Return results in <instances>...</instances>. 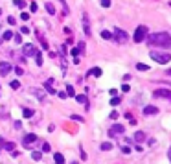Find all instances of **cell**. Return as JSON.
Masks as SVG:
<instances>
[{
    "label": "cell",
    "instance_id": "1",
    "mask_svg": "<svg viewBox=\"0 0 171 164\" xmlns=\"http://www.w3.org/2000/svg\"><path fill=\"white\" fill-rule=\"evenodd\" d=\"M147 43L151 46H158V48H171V35L166 32L160 33H151L147 35Z\"/></svg>",
    "mask_w": 171,
    "mask_h": 164
},
{
    "label": "cell",
    "instance_id": "2",
    "mask_svg": "<svg viewBox=\"0 0 171 164\" xmlns=\"http://www.w3.org/2000/svg\"><path fill=\"white\" fill-rule=\"evenodd\" d=\"M149 57H153V61H157L158 65H168L171 61L169 52H158V50H151Z\"/></svg>",
    "mask_w": 171,
    "mask_h": 164
},
{
    "label": "cell",
    "instance_id": "3",
    "mask_svg": "<svg viewBox=\"0 0 171 164\" xmlns=\"http://www.w3.org/2000/svg\"><path fill=\"white\" fill-rule=\"evenodd\" d=\"M127 39H129V35H127V32H125V30H122V28H116V30H114V41H116L118 44L127 43Z\"/></svg>",
    "mask_w": 171,
    "mask_h": 164
},
{
    "label": "cell",
    "instance_id": "4",
    "mask_svg": "<svg viewBox=\"0 0 171 164\" xmlns=\"http://www.w3.org/2000/svg\"><path fill=\"white\" fill-rule=\"evenodd\" d=\"M145 35H147V26H138L134 32V43H142Z\"/></svg>",
    "mask_w": 171,
    "mask_h": 164
},
{
    "label": "cell",
    "instance_id": "5",
    "mask_svg": "<svg viewBox=\"0 0 171 164\" xmlns=\"http://www.w3.org/2000/svg\"><path fill=\"white\" fill-rule=\"evenodd\" d=\"M153 96H157V98H166V100L171 102V91H169V89H157V91L153 92Z\"/></svg>",
    "mask_w": 171,
    "mask_h": 164
},
{
    "label": "cell",
    "instance_id": "6",
    "mask_svg": "<svg viewBox=\"0 0 171 164\" xmlns=\"http://www.w3.org/2000/svg\"><path fill=\"white\" fill-rule=\"evenodd\" d=\"M22 54H24V56H33V57H35L37 50H35V46H33L31 43H26V44L22 46Z\"/></svg>",
    "mask_w": 171,
    "mask_h": 164
},
{
    "label": "cell",
    "instance_id": "7",
    "mask_svg": "<svg viewBox=\"0 0 171 164\" xmlns=\"http://www.w3.org/2000/svg\"><path fill=\"white\" fill-rule=\"evenodd\" d=\"M83 30H85V35L90 37L92 35V30H90V22H88V15L83 13Z\"/></svg>",
    "mask_w": 171,
    "mask_h": 164
},
{
    "label": "cell",
    "instance_id": "8",
    "mask_svg": "<svg viewBox=\"0 0 171 164\" xmlns=\"http://www.w3.org/2000/svg\"><path fill=\"white\" fill-rule=\"evenodd\" d=\"M9 72H11V65L6 63V61H2V63H0V74L6 76V74H9Z\"/></svg>",
    "mask_w": 171,
    "mask_h": 164
},
{
    "label": "cell",
    "instance_id": "9",
    "mask_svg": "<svg viewBox=\"0 0 171 164\" xmlns=\"http://www.w3.org/2000/svg\"><path fill=\"white\" fill-rule=\"evenodd\" d=\"M35 140H37V135H33V133H29V135H26V137H24V140H22V144H24V146H29V144H33Z\"/></svg>",
    "mask_w": 171,
    "mask_h": 164
},
{
    "label": "cell",
    "instance_id": "10",
    "mask_svg": "<svg viewBox=\"0 0 171 164\" xmlns=\"http://www.w3.org/2000/svg\"><path fill=\"white\" fill-rule=\"evenodd\" d=\"M109 133H110V135H122V133H123V126H120V124H116V126H112V127H110L109 129Z\"/></svg>",
    "mask_w": 171,
    "mask_h": 164
},
{
    "label": "cell",
    "instance_id": "11",
    "mask_svg": "<svg viewBox=\"0 0 171 164\" xmlns=\"http://www.w3.org/2000/svg\"><path fill=\"white\" fill-rule=\"evenodd\" d=\"M157 113H158V109L155 107V105H147V107L144 109V114H145V116H151V114H157Z\"/></svg>",
    "mask_w": 171,
    "mask_h": 164
},
{
    "label": "cell",
    "instance_id": "12",
    "mask_svg": "<svg viewBox=\"0 0 171 164\" xmlns=\"http://www.w3.org/2000/svg\"><path fill=\"white\" fill-rule=\"evenodd\" d=\"M88 76H96V78H99V76H101V68H98V67L90 68V70H88Z\"/></svg>",
    "mask_w": 171,
    "mask_h": 164
},
{
    "label": "cell",
    "instance_id": "13",
    "mask_svg": "<svg viewBox=\"0 0 171 164\" xmlns=\"http://www.w3.org/2000/svg\"><path fill=\"white\" fill-rule=\"evenodd\" d=\"M134 140H136L138 144L142 142V140H145V135H144V131H136V133H134Z\"/></svg>",
    "mask_w": 171,
    "mask_h": 164
},
{
    "label": "cell",
    "instance_id": "14",
    "mask_svg": "<svg viewBox=\"0 0 171 164\" xmlns=\"http://www.w3.org/2000/svg\"><path fill=\"white\" fill-rule=\"evenodd\" d=\"M53 159H55V164H64V157L61 155V153H55Z\"/></svg>",
    "mask_w": 171,
    "mask_h": 164
},
{
    "label": "cell",
    "instance_id": "15",
    "mask_svg": "<svg viewBox=\"0 0 171 164\" xmlns=\"http://www.w3.org/2000/svg\"><path fill=\"white\" fill-rule=\"evenodd\" d=\"M101 37L105 39V41H110V39H112V33H110L109 30H103V32H101Z\"/></svg>",
    "mask_w": 171,
    "mask_h": 164
},
{
    "label": "cell",
    "instance_id": "16",
    "mask_svg": "<svg viewBox=\"0 0 171 164\" xmlns=\"http://www.w3.org/2000/svg\"><path fill=\"white\" fill-rule=\"evenodd\" d=\"M44 8H46V11H48L50 15H53V13H55V8H53V4H52V2H46V6H44Z\"/></svg>",
    "mask_w": 171,
    "mask_h": 164
},
{
    "label": "cell",
    "instance_id": "17",
    "mask_svg": "<svg viewBox=\"0 0 171 164\" xmlns=\"http://www.w3.org/2000/svg\"><path fill=\"white\" fill-rule=\"evenodd\" d=\"M41 157H42V151H31V159H33V161H41Z\"/></svg>",
    "mask_w": 171,
    "mask_h": 164
},
{
    "label": "cell",
    "instance_id": "18",
    "mask_svg": "<svg viewBox=\"0 0 171 164\" xmlns=\"http://www.w3.org/2000/svg\"><path fill=\"white\" fill-rule=\"evenodd\" d=\"M9 39H15V35L11 32H4V35H2V41H9Z\"/></svg>",
    "mask_w": 171,
    "mask_h": 164
},
{
    "label": "cell",
    "instance_id": "19",
    "mask_svg": "<svg viewBox=\"0 0 171 164\" xmlns=\"http://www.w3.org/2000/svg\"><path fill=\"white\" fill-rule=\"evenodd\" d=\"M4 150H6V151H15V144L13 142H6V146H4Z\"/></svg>",
    "mask_w": 171,
    "mask_h": 164
},
{
    "label": "cell",
    "instance_id": "20",
    "mask_svg": "<svg viewBox=\"0 0 171 164\" xmlns=\"http://www.w3.org/2000/svg\"><path fill=\"white\" fill-rule=\"evenodd\" d=\"M35 61H37L39 67L42 65V56H41V52H39V50H37V54H35Z\"/></svg>",
    "mask_w": 171,
    "mask_h": 164
},
{
    "label": "cell",
    "instance_id": "21",
    "mask_svg": "<svg viewBox=\"0 0 171 164\" xmlns=\"http://www.w3.org/2000/svg\"><path fill=\"white\" fill-rule=\"evenodd\" d=\"M101 150H103V151L112 150V144H110V142H103V144H101Z\"/></svg>",
    "mask_w": 171,
    "mask_h": 164
},
{
    "label": "cell",
    "instance_id": "22",
    "mask_svg": "<svg viewBox=\"0 0 171 164\" xmlns=\"http://www.w3.org/2000/svg\"><path fill=\"white\" fill-rule=\"evenodd\" d=\"M75 100H77L79 103H87V96H85V94H81V96H79V94H77V96H75Z\"/></svg>",
    "mask_w": 171,
    "mask_h": 164
},
{
    "label": "cell",
    "instance_id": "23",
    "mask_svg": "<svg viewBox=\"0 0 171 164\" xmlns=\"http://www.w3.org/2000/svg\"><path fill=\"white\" fill-rule=\"evenodd\" d=\"M22 114H24L26 118H31V116H33V111H31V109H24V111H22Z\"/></svg>",
    "mask_w": 171,
    "mask_h": 164
},
{
    "label": "cell",
    "instance_id": "24",
    "mask_svg": "<svg viewBox=\"0 0 171 164\" xmlns=\"http://www.w3.org/2000/svg\"><path fill=\"white\" fill-rule=\"evenodd\" d=\"M66 94H68V96H75V91H74V87H72V85H68V87H66Z\"/></svg>",
    "mask_w": 171,
    "mask_h": 164
},
{
    "label": "cell",
    "instance_id": "25",
    "mask_svg": "<svg viewBox=\"0 0 171 164\" xmlns=\"http://www.w3.org/2000/svg\"><path fill=\"white\" fill-rule=\"evenodd\" d=\"M15 6L17 8H26V2H24V0H15Z\"/></svg>",
    "mask_w": 171,
    "mask_h": 164
},
{
    "label": "cell",
    "instance_id": "26",
    "mask_svg": "<svg viewBox=\"0 0 171 164\" xmlns=\"http://www.w3.org/2000/svg\"><path fill=\"white\" fill-rule=\"evenodd\" d=\"M136 68H138V70H149V67H147V65H144V63H138Z\"/></svg>",
    "mask_w": 171,
    "mask_h": 164
},
{
    "label": "cell",
    "instance_id": "27",
    "mask_svg": "<svg viewBox=\"0 0 171 164\" xmlns=\"http://www.w3.org/2000/svg\"><path fill=\"white\" fill-rule=\"evenodd\" d=\"M120 102H122V100H120V98H116V96H114L112 100H110V105H112V107H116V105H118Z\"/></svg>",
    "mask_w": 171,
    "mask_h": 164
},
{
    "label": "cell",
    "instance_id": "28",
    "mask_svg": "<svg viewBox=\"0 0 171 164\" xmlns=\"http://www.w3.org/2000/svg\"><path fill=\"white\" fill-rule=\"evenodd\" d=\"M35 96H37L39 100H44V92L42 91H35Z\"/></svg>",
    "mask_w": 171,
    "mask_h": 164
},
{
    "label": "cell",
    "instance_id": "29",
    "mask_svg": "<svg viewBox=\"0 0 171 164\" xmlns=\"http://www.w3.org/2000/svg\"><path fill=\"white\" fill-rule=\"evenodd\" d=\"M11 89H13V91H17V89H21V83H18V81H11Z\"/></svg>",
    "mask_w": 171,
    "mask_h": 164
},
{
    "label": "cell",
    "instance_id": "30",
    "mask_svg": "<svg viewBox=\"0 0 171 164\" xmlns=\"http://www.w3.org/2000/svg\"><path fill=\"white\" fill-rule=\"evenodd\" d=\"M118 116H120V114H118L116 111H112V113H110V114H109V118H110V120H116V118H118Z\"/></svg>",
    "mask_w": 171,
    "mask_h": 164
},
{
    "label": "cell",
    "instance_id": "31",
    "mask_svg": "<svg viewBox=\"0 0 171 164\" xmlns=\"http://www.w3.org/2000/svg\"><path fill=\"white\" fill-rule=\"evenodd\" d=\"M70 54H72L74 57H77L79 56V48H72V52H70Z\"/></svg>",
    "mask_w": 171,
    "mask_h": 164
},
{
    "label": "cell",
    "instance_id": "32",
    "mask_svg": "<svg viewBox=\"0 0 171 164\" xmlns=\"http://www.w3.org/2000/svg\"><path fill=\"white\" fill-rule=\"evenodd\" d=\"M50 151V144H42V153H48Z\"/></svg>",
    "mask_w": 171,
    "mask_h": 164
},
{
    "label": "cell",
    "instance_id": "33",
    "mask_svg": "<svg viewBox=\"0 0 171 164\" xmlns=\"http://www.w3.org/2000/svg\"><path fill=\"white\" fill-rule=\"evenodd\" d=\"M15 74H18V76H22V74H24V70H22L21 67H17V68H15Z\"/></svg>",
    "mask_w": 171,
    "mask_h": 164
},
{
    "label": "cell",
    "instance_id": "34",
    "mask_svg": "<svg viewBox=\"0 0 171 164\" xmlns=\"http://www.w3.org/2000/svg\"><path fill=\"white\" fill-rule=\"evenodd\" d=\"M101 6L103 8H109L110 6V0H101Z\"/></svg>",
    "mask_w": 171,
    "mask_h": 164
},
{
    "label": "cell",
    "instance_id": "35",
    "mask_svg": "<svg viewBox=\"0 0 171 164\" xmlns=\"http://www.w3.org/2000/svg\"><path fill=\"white\" fill-rule=\"evenodd\" d=\"M29 9H31V11L35 13V11H37V9H39V6H37V4H35V2H33V4H31V6H29Z\"/></svg>",
    "mask_w": 171,
    "mask_h": 164
},
{
    "label": "cell",
    "instance_id": "36",
    "mask_svg": "<svg viewBox=\"0 0 171 164\" xmlns=\"http://www.w3.org/2000/svg\"><path fill=\"white\" fill-rule=\"evenodd\" d=\"M57 96H59V98H61V100H66V96H68V94H66V92H59V94H57Z\"/></svg>",
    "mask_w": 171,
    "mask_h": 164
},
{
    "label": "cell",
    "instance_id": "37",
    "mask_svg": "<svg viewBox=\"0 0 171 164\" xmlns=\"http://www.w3.org/2000/svg\"><path fill=\"white\" fill-rule=\"evenodd\" d=\"M15 22H17V21H15V17H8V24H11V26H13Z\"/></svg>",
    "mask_w": 171,
    "mask_h": 164
},
{
    "label": "cell",
    "instance_id": "38",
    "mask_svg": "<svg viewBox=\"0 0 171 164\" xmlns=\"http://www.w3.org/2000/svg\"><path fill=\"white\" fill-rule=\"evenodd\" d=\"M21 32H22V33H29V28H28V26H22Z\"/></svg>",
    "mask_w": 171,
    "mask_h": 164
},
{
    "label": "cell",
    "instance_id": "39",
    "mask_svg": "<svg viewBox=\"0 0 171 164\" xmlns=\"http://www.w3.org/2000/svg\"><path fill=\"white\" fill-rule=\"evenodd\" d=\"M21 17H22V21H28L29 15H28V13H21Z\"/></svg>",
    "mask_w": 171,
    "mask_h": 164
},
{
    "label": "cell",
    "instance_id": "40",
    "mask_svg": "<svg viewBox=\"0 0 171 164\" xmlns=\"http://www.w3.org/2000/svg\"><path fill=\"white\" fill-rule=\"evenodd\" d=\"M122 153H123V155H127V153H131V150H129V148H122Z\"/></svg>",
    "mask_w": 171,
    "mask_h": 164
},
{
    "label": "cell",
    "instance_id": "41",
    "mask_svg": "<svg viewBox=\"0 0 171 164\" xmlns=\"http://www.w3.org/2000/svg\"><path fill=\"white\" fill-rule=\"evenodd\" d=\"M129 89H131L129 85H123V87H122V91H123V92H129Z\"/></svg>",
    "mask_w": 171,
    "mask_h": 164
},
{
    "label": "cell",
    "instance_id": "42",
    "mask_svg": "<svg viewBox=\"0 0 171 164\" xmlns=\"http://www.w3.org/2000/svg\"><path fill=\"white\" fill-rule=\"evenodd\" d=\"M4 146H6V144H4V140H2V138H0V148H4Z\"/></svg>",
    "mask_w": 171,
    "mask_h": 164
},
{
    "label": "cell",
    "instance_id": "43",
    "mask_svg": "<svg viewBox=\"0 0 171 164\" xmlns=\"http://www.w3.org/2000/svg\"><path fill=\"white\" fill-rule=\"evenodd\" d=\"M168 155H169V159H171V148H169V151H168Z\"/></svg>",
    "mask_w": 171,
    "mask_h": 164
},
{
    "label": "cell",
    "instance_id": "44",
    "mask_svg": "<svg viewBox=\"0 0 171 164\" xmlns=\"http://www.w3.org/2000/svg\"><path fill=\"white\" fill-rule=\"evenodd\" d=\"M168 74H169V76H171V70H168Z\"/></svg>",
    "mask_w": 171,
    "mask_h": 164
},
{
    "label": "cell",
    "instance_id": "45",
    "mask_svg": "<svg viewBox=\"0 0 171 164\" xmlns=\"http://www.w3.org/2000/svg\"><path fill=\"white\" fill-rule=\"evenodd\" d=\"M72 164H79V162H72Z\"/></svg>",
    "mask_w": 171,
    "mask_h": 164
},
{
    "label": "cell",
    "instance_id": "46",
    "mask_svg": "<svg viewBox=\"0 0 171 164\" xmlns=\"http://www.w3.org/2000/svg\"><path fill=\"white\" fill-rule=\"evenodd\" d=\"M0 44H2V39H0Z\"/></svg>",
    "mask_w": 171,
    "mask_h": 164
}]
</instances>
